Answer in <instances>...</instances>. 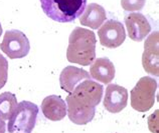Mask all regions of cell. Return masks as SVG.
<instances>
[{
    "mask_svg": "<svg viewBox=\"0 0 159 133\" xmlns=\"http://www.w3.org/2000/svg\"><path fill=\"white\" fill-rule=\"evenodd\" d=\"M96 35L90 29L76 27L69 37L66 59L82 66L92 64L96 59Z\"/></svg>",
    "mask_w": 159,
    "mask_h": 133,
    "instance_id": "1",
    "label": "cell"
},
{
    "mask_svg": "<svg viewBox=\"0 0 159 133\" xmlns=\"http://www.w3.org/2000/svg\"><path fill=\"white\" fill-rule=\"evenodd\" d=\"M88 0H40L41 9L53 21L69 23L80 17Z\"/></svg>",
    "mask_w": 159,
    "mask_h": 133,
    "instance_id": "2",
    "label": "cell"
},
{
    "mask_svg": "<svg viewBox=\"0 0 159 133\" xmlns=\"http://www.w3.org/2000/svg\"><path fill=\"white\" fill-rule=\"evenodd\" d=\"M39 107L30 101L23 100L17 103L15 110L8 119L7 129L9 133H31L35 126Z\"/></svg>",
    "mask_w": 159,
    "mask_h": 133,
    "instance_id": "3",
    "label": "cell"
},
{
    "mask_svg": "<svg viewBox=\"0 0 159 133\" xmlns=\"http://www.w3.org/2000/svg\"><path fill=\"white\" fill-rule=\"evenodd\" d=\"M157 81L153 77H141L130 92L131 106L138 112L150 110L155 103Z\"/></svg>",
    "mask_w": 159,
    "mask_h": 133,
    "instance_id": "4",
    "label": "cell"
},
{
    "mask_svg": "<svg viewBox=\"0 0 159 133\" xmlns=\"http://www.w3.org/2000/svg\"><path fill=\"white\" fill-rule=\"evenodd\" d=\"M0 49L10 59H19L28 54L30 50V44L27 36L23 32L13 29L5 32L0 44Z\"/></svg>",
    "mask_w": 159,
    "mask_h": 133,
    "instance_id": "5",
    "label": "cell"
},
{
    "mask_svg": "<svg viewBox=\"0 0 159 133\" xmlns=\"http://www.w3.org/2000/svg\"><path fill=\"white\" fill-rule=\"evenodd\" d=\"M103 85L91 79L83 80L81 83L75 87L73 92H70L72 96L76 101H79L80 104L86 107L96 108L102 100L103 96Z\"/></svg>",
    "mask_w": 159,
    "mask_h": 133,
    "instance_id": "6",
    "label": "cell"
},
{
    "mask_svg": "<svg viewBox=\"0 0 159 133\" xmlns=\"http://www.w3.org/2000/svg\"><path fill=\"white\" fill-rule=\"evenodd\" d=\"M98 36L104 47L117 48L121 46L126 39V31L122 22L110 19L100 26Z\"/></svg>",
    "mask_w": 159,
    "mask_h": 133,
    "instance_id": "7",
    "label": "cell"
},
{
    "mask_svg": "<svg viewBox=\"0 0 159 133\" xmlns=\"http://www.w3.org/2000/svg\"><path fill=\"white\" fill-rule=\"evenodd\" d=\"M142 66L150 75L159 76V33L154 31L146 37Z\"/></svg>",
    "mask_w": 159,
    "mask_h": 133,
    "instance_id": "8",
    "label": "cell"
},
{
    "mask_svg": "<svg viewBox=\"0 0 159 133\" xmlns=\"http://www.w3.org/2000/svg\"><path fill=\"white\" fill-rule=\"evenodd\" d=\"M128 103V91L125 87L110 83L104 97V107L111 113H119Z\"/></svg>",
    "mask_w": 159,
    "mask_h": 133,
    "instance_id": "9",
    "label": "cell"
},
{
    "mask_svg": "<svg viewBox=\"0 0 159 133\" xmlns=\"http://www.w3.org/2000/svg\"><path fill=\"white\" fill-rule=\"evenodd\" d=\"M128 35L130 39L136 42H141L149 35L151 25L148 19L139 12H132L125 17Z\"/></svg>",
    "mask_w": 159,
    "mask_h": 133,
    "instance_id": "10",
    "label": "cell"
},
{
    "mask_svg": "<svg viewBox=\"0 0 159 133\" xmlns=\"http://www.w3.org/2000/svg\"><path fill=\"white\" fill-rule=\"evenodd\" d=\"M116 69L113 62L107 57H101L95 59L91 64L90 75L91 78H94L104 84H110L115 78Z\"/></svg>",
    "mask_w": 159,
    "mask_h": 133,
    "instance_id": "11",
    "label": "cell"
},
{
    "mask_svg": "<svg viewBox=\"0 0 159 133\" xmlns=\"http://www.w3.org/2000/svg\"><path fill=\"white\" fill-rule=\"evenodd\" d=\"M86 79H91V75L85 69L75 66H66L61 72L60 85L62 90L70 94L80 82Z\"/></svg>",
    "mask_w": 159,
    "mask_h": 133,
    "instance_id": "12",
    "label": "cell"
},
{
    "mask_svg": "<svg viewBox=\"0 0 159 133\" xmlns=\"http://www.w3.org/2000/svg\"><path fill=\"white\" fill-rule=\"evenodd\" d=\"M41 110L45 118L52 121H60L66 115V103L61 96L49 95L41 102Z\"/></svg>",
    "mask_w": 159,
    "mask_h": 133,
    "instance_id": "13",
    "label": "cell"
},
{
    "mask_svg": "<svg viewBox=\"0 0 159 133\" xmlns=\"http://www.w3.org/2000/svg\"><path fill=\"white\" fill-rule=\"evenodd\" d=\"M107 19L106 10L98 3H90L86 6L83 14L80 17V23L83 26L92 29H98Z\"/></svg>",
    "mask_w": 159,
    "mask_h": 133,
    "instance_id": "14",
    "label": "cell"
},
{
    "mask_svg": "<svg viewBox=\"0 0 159 133\" xmlns=\"http://www.w3.org/2000/svg\"><path fill=\"white\" fill-rule=\"evenodd\" d=\"M17 106L16 96L11 92H3L0 94V118L8 120Z\"/></svg>",
    "mask_w": 159,
    "mask_h": 133,
    "instance_id": "15",
    "label": "cell"
},
{
    "mask_svg": "<svg viewBox=\"0 0 159 133\" xmlns=\"http://www.w3.org/2000/svg\"><path fill=\"white\" fill-rule=\"evenodd\" d=\"M146 0H121V6L125 11H140L144 7Z\"/></svg>",
    "mask_w": 159,
    "mask_h": 133,
    "instance_id": "16",
    "label": "cell"
},
{
    "mask_svg": "<svg viewBox=\"0 0 159 133\" xmlns=\"http://www.w3.org/2000/svg\"><path fill=\"white\" fill-rule=\"evenodd\" d=\"M8 78V62L0 53V90L5 86Z\"/></svg>",
    "mask_w": 159,
    "mask_h": 133,
    "instance_id": "17",
    "label": "cell"
},
{
    "mask_svg": "<svg viewBox=\"0 0 159 133\" xmlns=\"http://www.w3.org/2000/svg\"><path fill=\"white\" fill-rule=\"evenodd\" d=\"M159 110H155L148 117L147 123H148V128L152 133H159Z\"/></svg>",
    "mask_w": 159,
    "mask_h": 133,
    "instance_id": "18",
    "label": "cell"
},
{
    "mask_svg": "<svg viewBox=\"0 0 159 133\" xmlns=\"http://www.w3.org/2000/svg\"><path fill=\"white\" fill-rule=\"evenodd\" d=\"M6 129V124L4 122V120L0 118V133H5Z\"/></svg>",
    "mask_w": 159,
    "mask_h": 133,
    "instance_id": "19",
    "label": "cell"
},
{
    "mask_svg": "<svg viewBox=\"0 0 159 133\" xmlns=\"http://www.w3.org/2000/svg\"><path fill=\"white\" fill-rule=\"evenodd\" d=\"M2 34V26H1V23H0V36Z\"/></svg>",
    "mask_w": 159,
    "mask_h": 133,
    "instance_id": "20",
    "label": "cell"
},
{
    "mask_svg": "<svg viewBox=\"0 0 159 133\" xmlns=\"http://www.w3.org/2000/svg\"><path fill=\"white\" fill-rule=\"evenodd\" d=\"M17 133H18V132H17Z\"/></svg>",
    "mask_w": 159,
    "mask_h": 133,
    "instance_id": "21",
    "label": "cell"
}]
</instances>
